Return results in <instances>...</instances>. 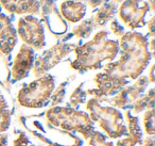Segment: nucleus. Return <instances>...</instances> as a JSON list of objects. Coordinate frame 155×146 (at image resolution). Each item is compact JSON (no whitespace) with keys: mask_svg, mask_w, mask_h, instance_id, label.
Segmentation results:
<instances>
[{"mask_svg":"<svg viewBox=\"0 0 155 146\" xmlns=\"http://www.w3.org/2000/svg\"><path fill=\"white\" fill-rule=\"evenodd\" d=\"M53 90V76L43 75L18 91V105L29 109L43 108L50 99Z\"/></svg>","mask_w":155,"mask_h":146,"instance_id":"obj_5","label":"nucleus"},{"mask_svg":"<svg viewBox=\"0 0 155 146\" xmlns=\"http://www.w3.org/2000/svg\"><path fill=\"white\" fill-rule=\"evenodd\" d=\"M120 58L117 62L107 63L102 73L122 80H135L141 75L150 62L149 43L146 36L138 32H127L121 36Z\"/></svg>","mask_w":155,"mask_h":146,"instance_id":"obj_1","label":"nucleus"},{"mask_svg":"<svg viewBox=\"0 0 155 146\" xmlns=\"http://www.w3.org/2000/svg\"><path fill=\"white\" fill-rule=\"evenodd\" d=\"M147 26L149 27V32H150V34L153 36V35H154V18H152L150 22L147 23Z\"/></svg>","mask_w":155,"mask_h":146,"instance_id":"obj_30","label":"nucleus"},{"mask_svg":"<svg viewBox=\"0 0 155 146\" xmlns=\"http://www.w3.org/2000/svg\"><path fill=\"white\" fill-rule=\"evenodd\" d=\"M75 59L70 63V67L78 71L98 69L104 61H112L119 52L118 41L108 39L106 31H99L87 43L73 49Z\"/></svg>","mask_w":155,"mask_h":146,"instance_id":"obj_2","label":"nucleus"},{"mask_svg":"<svg viewBox=\"0 0 155 146\" xmlns=\"http://www.w3.org/2000/svg\"><path fill=\"white\" fill-rule=\"evenodd\" d=\"M142 145L143 146H154V139H153V137H146L144 141H142Z\"/></svg>","mask_w":155,"mask_h":146,"instance_id":"obj_29","label":"nucleus"},{"mask_svg":"<svg viewBox=\"0 0 155 146\" xmlns=\"http://www.w3.org/2000/svg\"><path fill=\"white\" fill-rule=\"evenodd\" d=\"M13 145L14 146H29V141H28V137H27L26 133L20 132L17 139L13 142Z\"/></svg>","mask_w":155,"mask_h":146,"instance_id":"obj_27","label":"nucleus"},{"mask_svg":"<svg viewBox=\"0 0 155 146\" xmlns=\"http://www.w3.org/2000/svg\"><path fill=\"white\" fill-rule=\"evenodd\" d=\"M7 145V135L0 133V146Z\"/></svg>","mask_w":155,"mask_h":146,"instance_id":"obj_31","label":"nucleus"},{"mask_svg":"<svg viewBox=\"0 0 155 146\" xmlns=\"http://www.w3.org/2000/svg\"><path fill=\"white\" fill-rule=\"evenodd\" d=\"M91 122L97 123L110 139H119L127 133L123 116L118 109L112 106H102L99 99L91 98L86 103Z\"/></svg>","mask_w":155,"mask_h":146,"instance_id":"obj_4","label":"nucleus"},{"mask_svg":"<svg viewBox=\"0 0 155 146\" xmlns=\"http://www.w3.org/2000/svg\"><path fill=\"white\" fill-rule=\"evenodd\" d=\"M74 48L75 46L71 45V44L58 43L54 45L53 47L46 50L35 60L32 67L33 75L37 78L45 75L52 67L58 64L60 61H62L67 54H70Z\"/></svg>","mask_w":155,"mask_h":146,"instance_id":"obj_7","label":"nucleus"},{"mask_svg":"<svg viewBox=\"0 0 155 146\" xmlns=\"http://www.w3.org/2000/svg\"><path fill=\"white\" fill-rule=\"evenodd\" d=\"M95 24H94L93 17L88 18L86 20H83L79 26L74 27V29L72 30V33L77 37L80 39H86L91 35V33L93 32V30L95 29Z\"/></svg>","mask_w":155,"mask_h":146,"instance_id":"obj_20","label":"nucleus"},{"mask_svg":"<svg viewBox=\"0 0 155 146\" xmlns=\"http://www.w3.org/2000/svg\"><path fill=\"white\" fill-rule=\"evenodd\" d=\"M122 0H112V2H114V3H119V2H121Z\"/></svg>","mask_w":155,"mask_h":146,"instance_id":"obj_33","label":"nucleus"},{"mask_svg":"<svg viewBox=\"0 0 155 146\" xmlns=\"http://www.w3.org/2000/svg\"><path fill=\"white\" fill-rule=\"evenodd\" d=\"M17 33L25 45L32 49L41 50L45 47V29L36 17L27 15L17 22Z\"/></svg>","mask_w":155,"mask_h":146,"instance_id":"obj_6","label":"nucleus"},{"mask_svg":"<svg viewBox=\"0 0 155 146\" xmlns=\"http://www.w3.org/2000/svg\"><path fill=\"white\" fill-rule=\"evenodd\" d=\"M11 125V111L3 96L0 95V133L5 132Z\"/></svg>","mask_w":155,"mask_h":146,"instance_id":"obj_18","label":"nucleus"},{"mask_svg":"<svg viewBox=\"0 0 155 146\" xmlns=\"http://www.w3.org/2000/svg\"><path fill=\"white\" fill-rule=\"evenodd\" d=\"M83 84L84 83H81L80 85L78 86L72 93H71L70 97H69V103L72 107H77L79 106L80 103H84L85 98H86V91H84L82 89Z\"/></svg>","mask_w":155,"mask_h":146,"instance_id":"obj_23","label":"nucleus"},{"mask_svg":"<svg viewBox=\"0 0 155 146\" xmlns=\"http://www.w3.org/2000/svg\"><path fill=\"white\" fill-rule=\"evenodd\" d=\"M116 146H142V139H137V137L127 135L124 139L118 140Z\"/></svg>","mask_w":155,"mask_h":146,"instance_id":"obj_25","label":"nucleus"},{"mask_svg":"<svg viewBox=\"0 0 155 146\" xmlns=\"http://www.w3.org/2000/svg\"><path fill=\"white\" fill-rule=\"evenodd\" d=\"M39 13L47 29L54 35H63L67 31V24L55 8L53 0H38Z\"/></svg>","mask_w":155,"mask_h":146,"instance_id":"obj_9","label":"nucleus"},{"mask_svg":"<svg viewBox=\"0 0 155 146\" xmlns=\"http://www.w3.org/2000/svg\"><path fill=\"white\" fill-rule=\"evenodd\" d=\"M86 5L77 0H65L60 5V14L65 22L75 24L83 19L86 14Z\"/></svg>","mask_w":155,"mask_h":146,"instance_id":"obj_15","label":"nucleus"},{"mask_svg":"<svg viewBox=\"0 0 155 146\" xmlns=\"http://www.w3.org/2000/svg\"><path fill=\"white\" fill-rule=\"evenodd\" d=\"M117 5L114 2H106L102 5L93 17L95 27H103L107 22L113 19L116 13Z\"/></svg>","mask_w":155,"mask_h":146,"instance_id":"obj_16","label":"nucleus"},{"mask_svg":"<svg viewBox=\"0 0 155 146\" xmlns=\"http://www.w3.org/2000/svg\"><path fill=\"white\" fill-rule=\"evenodd\" d=\"M149 11V3L143 0H124L119 8L120 20L130 29L141 28L146 25V15Z\"/></svg>","mask_w":155,"mask_h":146,"instance_id":"obj_8","label":"nucleus"},{"mask_svg":"<svg viewBox=\"0 0 155 146\" xmlns=\"http://www.w3.org/2000/svg\"><path fill=\"white\" fill-rule=\"evenodd\" d=\"M34 64V50L27 45H21L19 51L14 59L11 68V77L14 81H18L28 76Z\"/></svg>","mask_w":155,"mask_h":146,"instance_id":"obj_12","label":"nucleus"},{"mask_svg":"<svg viewBox=\"0 0 155 146\" xmlns=\"http://www.w3.org/2000/svg\"><path fill=\"white\" fill-rule=\"evenodd\" d=\"M94 81L96 83V88L87 90L86 94L91 95L96 99L112 96L129 83V81H127V80L117 79V78L112 77V76L104 73L97 74L94 78Z\"/></svg>","mask_w":155,"mask_h":146,"instance_id":"obj_10","label":"nucleus"},{"mask_svg":"<svg viewBox=\"0 0 155 146\" xmlns=\"http://www.w3.org/2000/svg\"><path fill=\"white\" fill-rule=\"evenodd\" d=\"M0 5L11 14L32 15L39 13L38 0H0Z\"/></svg>","mask_w":155,"mask_h":146,"instance_id":"obj_14","label":"nucleus"},{"mask_svg":"<svg viewBox=\"0 0 155 146\" xmlns=\"http://www.w3.org/2000/svg\"><path fill=\"white\" fill-rule=\"evenodd\" d=\"M104 3V0H87V5L91 9H96L98 7H101Z\"/></svg>","mask_w":155,"mask_h":146,"instance_id":"obj_28","label":"nucleus"},{"mask_svg":"<svg viewBox=\"0 0 155 146\" xmlns=\"http://www.w3.org/2000/svg\"><path fill=\"white\" fill-rule=\"evenodd\" d=\"M17 43V33L9 16L0 13V54L8 56Z\"/></svg>","mask_w":155,"mask_h":146,"instance_id":"obj_13","label":"nucleus"},{"mask_svg":"<svg viewBox=\"0 0 155 146\" xmlns=\"http://www.w3.org/2000/svg\"><path fill=\"white\" fill-rule=\"evenodd\" d=\"M110 30H112V32L114 33L116 36H122V35L124 34L123 27L115 19H113L112 22H110Z\"/></svg>","mask_w":155,"mask_h":146,"instance_id":"obj_26","label":"nucleus"},{"mask_svg":"<svg viewBox=\"0 0 155 146\" xmlns=\"http://www.w3.org/2000/svg\"><path fill=\"white\" fill-rule=\"evenodd\" d=\"M125 120H127V130H129V137L142 139V132L140 129L138 117L136 115H133L130 111L125 112Z\"/></svg>","mask_w":155,"mask_h":146,"instance_id":"obj_19","label":"nucleus"},{"mask_svg":"<svg viewBox=\"0 0 155 146\" xmlns=\"http://www.w3.org/2000/svg\"><path fill=\"white\" fill-rule=\"evenodd\" d=\"M153 73H154V65L151 67V71H150V75L148 76V80L149 82H154V76H153Z\"/></svg>","mask_w":155,"mask_h":146,"instance_id":"obj_32","label":"nucleus"},{"mask_svg":"<svg viewBox=\"0 0 155 146\" xmlns=\"http://www.w3.org/2000/svg\"><path fill=\"white\" fill-rule=\"evenodd\" d=\"M66 84H67V82L61 83L60 85H58L55 90H53V92H52L50 98H51V103L53 107H55L58 103H62L63 98H64V96H65V88H66Z\"/></svg>","mask_w":155,"mask_h":146,"instance_id":"obj_24","label":"nucleus"},{"mask_svg":"<svg viewBox=\"0 0 155 146\" xmlns=\"http://www.w3.org/2000/svg\"><path fill=\"white\" fill-rule=\"evenodd\" d=\"M64 1H65V0H64ZM77 1H82V0H77Z\"/></svg>","mask_w":155,"mask_h":146,"instance_id":"obj_34","label":"nucleus"},{"mask_svg":"<svg viewBox=\"0 0 155 146\" xmlns=\"http://www.w3.org/2000/svg\"><path fill=\"white\" fill-rule=\"evenodd\" d=\"M148 83V77H139L135 83L127 88H122L119 92L116 93L114 97L108 99L107 101L112 103V107L116 109L127 107L132 105L139 97V95L146 90Z\"/></svg>","mask_w":155,"mask_h":146,"instance_id":"obj_11","label":"nucleus"},{"mask_svg":"<svg viewBox=\"0 0 155 146\" xmlns=\"http://www.w3.org/2000/svg\"><path fill=\"white\" fill-rule=\"evenodd\" d=\"M87 144H88V146H114L113 142L106 140L105 135L96 130L87 139Z\"/></svg>","mask_w":155,"mask_h":146,"instance_id":"obj_22","label":"nucleus"},{"mask_svg":"<svg viewBox=\"0 0 155 146\" xmlns=\"http://www.w3.org/2000/svg\"><path fill=\"white\" fill-rule=\"evenodd\" d=\"M45 117L51 126L65 132H79L86 140L95 131L94 123L88 114L74 108L55 106L46 111Z\"/></svg>","mask_w":155,"mask_h":146,"instance_id":"obj_3","label":"nucleus"},{"mask_svg":"<svg viewBox=\"0 0 155 146\" xmlns=\"http://www.w3.org/2000/svg\"><path fill=\"white\" fill-rule=\"evenodd\" d=\"M143 129L144 132L150 137L155 134V127H154V110L150 109L147 110L143 113Z\"/></svg>","mask_w":155,"mask_h":146,"instance_id":"obj_21","label":"nucleus"},{"mask_svg":"<svg viewBox=\"0 0 155 146\" xmlns=\"http://www.w3.org/2000/svg\"><path fill=\"white\" fill-rule=\"evenodd\" d=\"M154 89H150L146 95L141 97H138L133 103H132V112L138 114L144 110L153 109L154 107Z\"/></svg>","mask_w":155,"mask_h":146,"instance_id":"obj_17","label":"nucleus"}]
</instances>
